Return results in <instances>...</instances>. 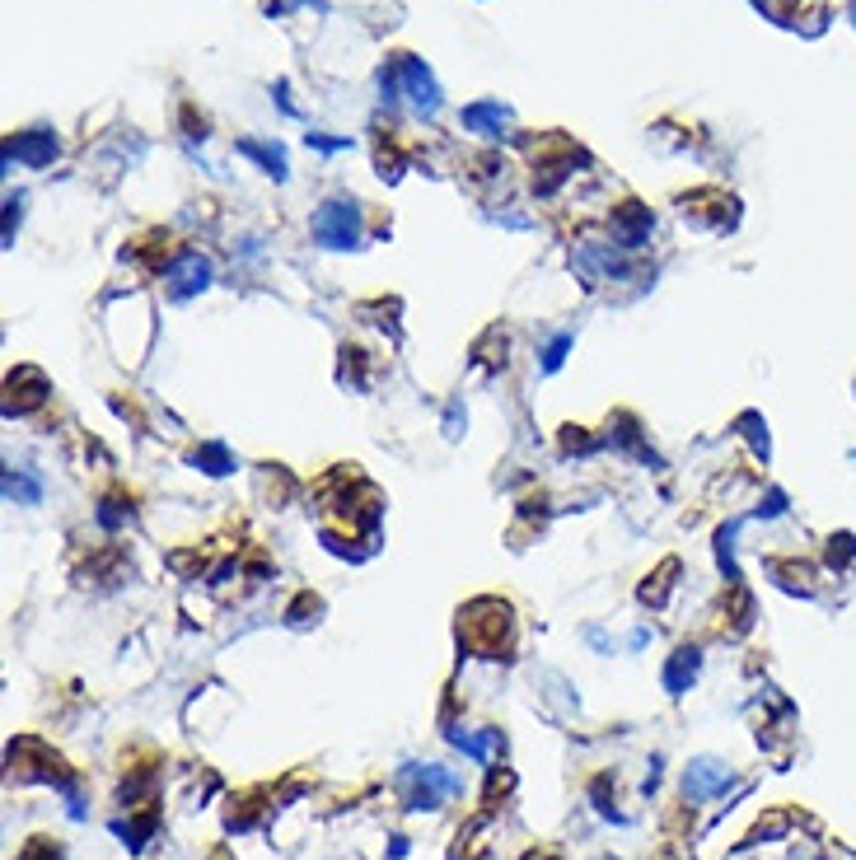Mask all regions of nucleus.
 I'll use <instances>...</instances> for the list:
<instances>
[{
    "instance_id": "f257e3e1",
    "label": "nucleus",
    "mask_w": 856,
    "mask_h": 860,
    "mask_svg": "<svg viewBox=\"0 0 856 860\" xmlns=\"http://www.w3.org/2000/svg\"><path fill=\"white\" fill-rule=\"evenodd\" d=\"M459 636L473 655L482 660H496L510 641V608L501 599H473L464 608V622H459Z\"/></svg>"
},
{
    "instance_id": "f03ea898",
    "label": "nucleus",
    "mask_w": 856,
    "mask_h": 860,
    "mask_svg": "<svg viewBox=\"0 0 856 860\" xmlns=\"http://www.w3.org/2000/svg\"><path fill=\"white\" fill-rule=\"evenodd\" d=\"M398 781H403L407 809H440L450 795L464 790V781L454 772H445V767H436V762H426V767H421V762H407L403 772H398Z\"/></svg>"
},
{
    "instance_id": "7ed1b4c3",
    "label": "nucleus",
    "mask_w": 856,
    "mask_h": 860,
    "mask_svg": "<svg viewBox=\"0 0 856 860\" xmlns=\"http://www.w3.org/2000/svg\"><path fill=\"white\" fill-rule=\"evenodd\" d=\"M398 89H403L407 99H412V108H417V113L431 117V113L440 108V85H436V75L426 71L417 57H398L389 71H384V94H389V99H398Z\"/></svg>"
},
{
    "instance_id": "20e7f679",
    "label": "nucleus",
    "mask_w": 856,
    "mask_h": 860,
    "mask_svg": "<svg viewBox=\"0 0 856 860\" xmlns=\"http://www.w3.org/2000/svg\"><path fill=\"white\" fill-rule=\"evenodd\" d=\"M314 244L319 248H356L361 244V206L356 201H323L314 215Z\"/></svg>"
},
{
    "instance_id": "39448f33",
    "label": "nucleus",
    "mask_w": 856,
    "mask_h": 860,
    "mask_svg": "<svg viewBox=\"0 0 856 860\" xmlns=\"http://www.w3.org/2000/svg\"><path fill=\"white\" fill-rule=\"evenodd\" d=\"M211 258H202L197 248H188V253H178L174 262H169V272H164V281H169V295L174 300H192V295H202L206 286H211Z\"/></svg>"
},
{
    "instance_id": "423d86ee",
    "label": "nucleus",
    "mask_w": 856,
    "mask_h": 860,
    "mask_svg": "<svg viewBox=\"0 0 856 860\" xmlns=\"http://www.w3.org/2000/svg\"><path fill=\"white\" fill-rule=\"evenodd\" d=\"M730 786H735V772H730L726 762H716V758H697V762H688V772H683V795L697 800V804L726 795Z\"/></svg>"
},
{
    "instance_id": "0eeeda50",
    "label": "nucleus",
    "mask_w": 856,
    "mask_h": 860,
    "mask_svg": "<svg viewBox=\"0 0 856 860\" xmlns=\"http://www.w3.org/2000/svg\"><path fill=\"white\" fill-rule=\"evenodd\" d=\"M5 159L10 164H24V169H43V164H52L57 159V136L52 131H24V136H15V141L5 145Z\"/></svg>"
},
{
    "instance_id": "6e6552de",
    "label": "nucleus",
    "mask_w": 856,
    "mask_h": 860,
    "mask_svg": "<svg viewBox=\"0 0 856 860\" xmlns=\"http://www.w3.org/2000/svg\"><path fill=\"white\" fill-rule=\"evenodd\" d=\"M651 239V211L641 201H623L613 211V244L618 248H646Z\"/></svg>"
},
{
    "instance_id": "1a4fd4ad",
    "label": "nucleus",
    "mask_w": 856,
    "mask_h": 860,
    "mask_svg": "<svg viewBox=\"0 0 856 860\" xmlns=\"http://www.w3.org/2000/svg\"><path fill=\"white\" fill-rule=\"evenodd\" d=\"M43 398H47V379L38 370H29V365H24V370L10 374V402H5V412H10V416L33 412Z\"/></svg>"
},
{
    "instance_id": "9d476101",
    "label": "nucleus",
    "mask_w": 856,
    "mask_h": 860,
    "mask_svg": "<svg viewBox=\"0 0 856 860\" xmlns=\"http://www.w3.org/2000/svg\"><path fill=\"white\" fill-rule=\"evenodd\" d=\"M697 669H702V650H697V645H679L674 660L665 664V692L669 697H683V692L693 688Z\"/></svg>"
},
{
    "instance_id": "9b49d317",
    "label": "nucleus",
    "mask_w": 856,
    "mask_h": 860,
    "mask_svg": "<svg viewBox=\"0 0 856 860\" xmlns=\"http://www.w3.org/2000/svg\"><path fill=\"white\" fill-rule=\"evenodd\" d=\"M464 127L478 131V136H487V141H501V136H510V113L501 108V103H473V108H464Z\"/></svg>"
},
{
    "instance_id": "f8f14e48",
    "label": "nucleus",
    "mask_w": 856,
    "mask_h": 860,
    "mask_svg": "<svg viewBox=\"0 0 856 860\" xmlns=\"http://www.w3.org/2000/svg\"><path fill=\"white\" fill-rule=\"evenodd\" d=\"M768 571L777 575V585L791 589V594H805V599L814 594V571L810 566H796V561H768Z\"/></svg>"
},
{
    "instance_id": "ddd939ff",
    "label": "nucleus",
    "mask_w": 856,
    "mask_h": 860,
    "mask_svg": "<svg viewBox=\"0 0 856 860\" xmlns=\"http://www.w3.org/2000/svg\"><path fill=\"white\" fill-rule=\"evenodd\" d=\"M571 169H576V155L548 159L543 169H534V192H538V197H552V192H557V187L571 178Z\"/></svg>"
},
{
    "instance_id": "4468645a",
    "label": "nucleus",
    "mask_w": 856,
    "mask_h": 860,
    "mask_svg": "<svg viewBox=\"0 0 856 860\" xmlns=\"http://www.w3.org/2000/svg\"><path fill=\"white\" fill-rule=\"evenodd\" d=\"M450 744H454V748H464L468 758L492 762V753H496V730H482V734H473V730H450Z\"/></svg>"
},
{
    "instance_id": "2eb2a0df",
    "label": "nucleus",
    "mask_w": 856,
    "mask_h": 860,
    "mask_svg": "<svg viewBox=\"0 0 856 860\" xmlns=\"http://www.w3.org/2000/svg\"><path fill=\"white\" fill-rule=\"evenodd\" d=\"M5 496L19 505H38L43 501V487H38V477H29L24 468H5Z\"/></svg>"
},
{
    "instance_id": "dca6fc26",
    "label": "nucleus",
    "mask_w": 856,
    "mask_h": 860,
    "mask_svg": "<svg viewBox=\"0 0 856 860\" xmlns=\"http://www.w3.org/2000/svg\"><path fill=\"white\" fill-rule=\"evenodd\" d=\"M239 155L258 159L262 173H272V178H286V155H281V145H262V141H239Z\"/></svg>"
},
{
    "instance_id": "f3484780",
    "label": "nucleus",
    "mask_w": 856,
    "mask_h": 860,
    "mask_svg": "<svg viewBox=\"0 0 856 860\" xmlns=\"http://www.w3.org/2000/svg\"><path fill=\"white\" fill-rule=\"evenodd\" d=\"M113 832H117V837H122V842H127V851H141V846H146V837H150V832H155V814H146V818H131V823H122V818H117V823H113Z\"/></svg>"
},
{
    "instance_id": "a211bd4d",
    "label": "nucleus",
    "mask_w": 856,
    "mask_h": 860,
    "mask_svg": "<svg viewBox=\"0 0 856 860\" xmlns=\"http://www.w3.org/2000/svg\"><path fill=\"white\" fill-rule=\"evenodd\" d=\"M791 832V814H768L763 823H758L749 837H744L740 846H758V842H772V837H786Z\"/></svg>"
},
{
    "instance_id": "6ab92c4d",
    "label": "nucleus",
    "mask_w": 856,
    "mask_h": 860,
    "mask_svg": "<svg viewBox=\"0 0 856 860\" xmlns=\"http://www.w3.org/2000/svg\"><path fill=\"white\" fill-rule=\"evenodd\" d=\"M192 463H197V468H206V473L211 477H225L234 468V459H230V449H220V445H206V449H197V454H192Z\"/></svg>"
},
{
    "instance_id": "aec40b11",
    "label": "nucleus",
    "mask_w": 856,
    "mask_h": 860,
    "mask_svg": "<svg viewBox=\"0 0 856 860\" xmlns=\"http://www.w3.org/2000/svg\"><path fill=\"white\" fill-rule=\"evenodd\" d=\"M856 557V533H833L828 538V566H847Z\"/></svg>"
},
{
    "instance_id": "412c9836",
    "label": "nucleus",
    "mask_w": 856,
    "mask_h": 860,
    "mask_svg": "<svg viewBox=\"0 0 856 860\" xmlns=\"http://www.w3.org/2000/svg\"><path fill=\"white\" fill-rule=\"evenodd\" d=\"M716 557H721L730 580H740V571H735V524H726V529L716 533Z\"/></svg>"
},
{
    "instance_id": "4be33fe9",
    "label": "nucleus",
    "mask_w": 856,
    "mask_h": 860,
    "mask_svg": "<svg viewBox=\"0 0 856 860\" xmlns=\"http://www.w3.org/2000/svg\"><path fill=\"white\" fill-rule=\"evenodd\" d=\"M566 351H571V332H557L548 342V351H543V370H562V360H566Z\"/></svg>"
},
{
    "instance_id": "5701e85b",
    "label": "nucleus",
    "mask_w": 856,
    "mask_h": 860,
    "mask_svg": "<svg viewBox=\"0 0 856 860\" xmlns=\"http://www.w3.org/2000/svg\"><path fill=\"white\" fill-rule=\"evenodd\" d=\"M15 860H61V846H57V842H47V837H33V842L24 846Z\"/></svg>"
},
{
    "instance_id": "b1692460",
    "label": "nucleus",
    "mask_w": 856,
    "mask_h": 860,
    "mask_svg": "<svg viewBox=\"0 0 856 860\" xmlns=\"http://www.w3.org/2000/svg\"><path fill=\"white\" fill-rule=\"evenodd\" d=\"M674 571H679V561H665V566H660V575H655V585H641V599H646V603L665 599V585H669L665 575H674Z\"/></svg>"
},
{
    "instance_id": "393cba45",
    "label": "nucleus",
    "mask_w": 856,
    "mask_h": 860,
    "mask_svg": "<svg viewBox=\"0 0 856 860\" xmlns=\"http://www.w3.org/2000/svg\"><path fill=\"white\" fill-rule=\"evenodd\" d=\"M740 426H749V430H744V435H749V440H754V449H758V454H763V459H768V426H763L758 416H744Z\"/></svg>"
},
{
    "instance_id": "a878e982",
    "label": "nucleus",
    "mask_w": 856,
    "mask_h": 860,
    "mask_svg": "<svg viewBox=\"0 0 856 860\" xmlns=\"http://www.w3.org/2000/svg\"><path fill=\"white\" fill-rule=\"evenodd\" d=\"M19 206H24V197H10V201H5V244H15V225H19Z\"/></svg>"
},
{
    "instance_id": "bb28decb",
    "label": "nucleus",
    "mask_w": 856,
    "mask_h": 860,
    "mask_svg": "<svg viewBox=\"0 0 856 860\" xmlns=\"http://www.w3.org/2000/svg\"><path fill=\"white\" fill-rule=\"evenodd\" d=\"M782 510H786V496H782V491H768V505H763L758 515H763V519H772V515H782Z\"/></svg>"
},
{
    "instance_id": "cd10ccee",
    "label": "nucleus",
    "mask_w": 856,
    "mask_h": 860,
    "mask_svg": "<svg viewBox=\"0 0 856 860\" xmlns=\"http://www.w3.org/2000/svg\"><path fill=\"white\" fill-rule=\"evenodd\" d=\"M309 145H319V150H328V155H333V150H347L351 141H328V136H309Z\"/></svg>"
},
{
    "instance_id": "c85d7f7f",
    "label": "nucleus",
    "mask_w": 856,
    "mask_h": 860,
    "mask_svg": "<svg viewBox=\"0 0 856 860\" xmlns=\"http://www.w3.org/2000/svg\"><path fill=\"white\" fill-rule=\"evenodd\" d=\"M524 860H557V856H552V851H543V856H538V851H529Z\"/></svg>"
},
{
    "instance_id": "c756f323",
    "label": "nucleus",
    "mask_w": 856,
    "mask_h": 860,
    "mask_svg": "<svg viewBox=\"0 0 856 860\" xmlns=\"http://www.w3.org/2000/svg\"><path fill=\"white\" fill-rule=\"evenodd\" d=\"M852 24H856V0H852Z\"/></svg>"
},
{
    "instance_id": "7c9ffc66",
    "label": "nucleus",
    "mask_w": 856,
    "mask_h": 860,
    "mask_svg": "<svg viewBox=\"0 0 856 860\" xmlns=\"http://www.w3.org/2000/svg\"><path fill=\"white\" fill-rule=\"evenodd\" d=\"M852 463H856V449H852Z\"/></svg>"
}]
</instances>
